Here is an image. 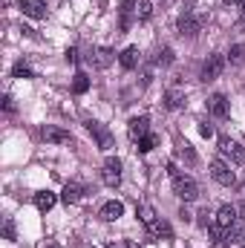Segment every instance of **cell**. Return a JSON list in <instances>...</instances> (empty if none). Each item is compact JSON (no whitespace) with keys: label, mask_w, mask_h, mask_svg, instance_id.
<instances>
[{"label":"cell","mask_w":245,"mask_h":248,"mask_svg":"<svg viewBox=\"0 0 245 248\" xmlns=\"http://www.w3.org/2000/svg\"><path fill=\"white\" fill-rule=\"evenodd\" d=\"M234 225H237V208H234V205H222V208L216 211V219H214V237L228 234Z\"/></svg>","instance_id":"obj_1"},{"label":"cell","mask_w":245,"mask_h":248,"mask_svg":"<svg viewBox=\"0 0 245 248\" xmlns=\"http://www.w3.org/2000/svg\"><path fill=\"white\" fill-rule=\"evenodd\" d=\"M101 179H104V185L107 187H119L122 185V162H119L116 156L104 159V165H101Z\"/></svg>","instance_id":"obj_2"},{"label":"cell","mask_w":245,"mask_h":248,"mask_svg":"<svg viewBox=\"0 0 245 248\" xmlns=\"http://www.w3.org/2000/svg\"><path fill=\"white\" fill-rule=\"evenodd\" d=\"M173 193L179 196V199H184V202H193L196 196H199V185L190 179V176H173Z\"/></svg>","instance_id":"obj_3"},{"label":"cell","mask_w":245,"mask_h":248,"mask_svg":"<svg viewBox=\"0 0 245 248\" xmlns=\"http://www.w3.org/2000/svg\"><path fill=\"white\" fill-rule=\"evenodd\" d=\"M211 176H214V182H219V185H225V187H231L237 182L234 170H231L222 159H214V162H211Z\"/></svg>","instance_id":"obj_4"},{"label":"cell","mask_w":245,"mask_h":248,"mask_svg":"<svg viewBox=\"0 0 245 248\" xmlns=\"http://www.w3.org/2000/svg\"><path fill=\"white\" fill-rule=\"evenodd\" d=\"M87 130L95 136V141H98V147H101V150H110V147L116 144L113 133H110V130H107V127H104L101 122H92V119H90V122H87Z\"/></svg>","instance_id":"obj_5"},{"label":"cell","mask_w":245,"mask_h":248,"mask_svg":"<svg viewBox=\"0 0 245 248\" xmlns=\"http://www.w3.org/2000/svg\"><path fill=\"white\" fill-rule=\"evenodd\" d=\"M225 69V58L222 55H208V61L202 63V81H214L219 78Z\"/></svg>","instance_id":"obj_6"},{"label":"cell","mask_w":245,"mask_h":248,"mask_svg":"<svg viewBox=\"0 0 245 248\" xmlns=\"http://www.w3.org/2000/svg\"><path fill=\"white\" fill-rule=\"evenodd\" d=\"M127 133H130V139L138 144L144 136H150V119H147V116H136V119H130V124H127Z\"/></svg>","instance_id":"obj_7"},{"label":"cell","mask_w":245,"mask_h":248,"mask_svg":"<svg viewBox=\"0 0 245 248\" xmlns=\"http://www.w3.org/2000/svg\"><path fill=\"white\" fill-rule=\"evenodd\" d=\"M219 150H222V156H231L237 165L245 162V150L234 141V139H231V136H219Z\"/></svg>","instance_id":"obj_8"},{"label":"cell","mask_w":245,"mask_h":248,"mask_svg":"<svg viewBox=\"0 0 245 248\" xmlns=\"http://www.w3.org/2000/svg\"><path fill=\"white\" fill-rule=\"evenodd\" d=\"M20 12L32 20H44L46 17V3L44 0H20Z\"/></svg>","instance_id":"obj_9"},{"label":"cell","mask_w":245,"mask_h":248,"mask_svg":"<svg viewBox=\"0 0 245 248\" xmlns=\"http://www.w3.org/2000/svg\"><path fill=\"white\" fill-rule=\"evenodd\" d=\"M113 61H116V55H113V49H107V46H95V49L90 52V63H92L95 69H107Z\"/></svg>","instance_id":"obj_10"},{"label":"cell","mask_w":245,"mask_h":248,"mask_svg":"<svg viewBox=\"0 0 245 248\" xmlns=\"http://www.w3.org/2000/svg\"><path fill=\"white\" fill-rule=\"evenodd\" d=\"M41 136H44L46 141H52V144H69V141H72L69 130H61V127H55V124H46V127L41 130Z\"/></svg>","instance_id":"obj_11"},{"label":"cell","mask_w":245,"mask_h":248,"mask_svg":"<svg viewBox=\"0 0 245 248\" xmlns=\"http://www.w3.org/2000/svg\"><path fill=\"white\" fill-rule=\"evenodd\" d=\"M176 26H179V35H187V38H193V35L202 29V20H199V17H193L190 12H184L182 17H179V23H176Z\"/></svg>","instance_id":"obj_12"},{"label":"cell","mask_w":245,"mask_h":248,"mask_svg":"<svg viewBox=\"0 0 245 248\" xmlns=\"http://www.w3.org/2000/svg\"><path fill=\"white\" fill-rule=\"evenodd\" d=\"M208 110H211V116H214V119H228V98H225L222 93L211 95V101H208Z\"/></svg>","instance_id":"obj_13"},{"label":"cell","mask_w":245,"mask_h":248,"mask_svg":"<svg viewBox=\"0 0 245 248\" xmlns=\"http://www.w3.org/2000/svg\"><path fill=\"white\" fill-rule=\"evenodd\" d=\"M55 202H58V196H55L52 190H41V193H35V208H38L41 214L52 211V208H55Z\"/></svg>","instance_id":"obj_14"},{"label":"cell","mask_w":245,"mask_h":248,"mask_svg":"<svg viewBox=\"0 0 245 248\" xmlns=\"http://www.w3.org/2000/svg\"><path fill=\"white\" fill-rule=\"evenodd\" d=\"M122 214H124V205H122V202H116V199H113V202H107V205L101 208V214H98V217H101L104 222H116V219H119Z\"/></svg>","instance_id":"obj_15"},{"label":"cell","mask_w":245,"mask_h":248,"mask_svg":"<svg viewBox=\"0 0 245 248\" xmlns=\"http://www.w3.org/2000/svg\"><path fill=\"white\" fill-rule=\"evenodd\" d=\"M165 107H168V110L184 107V93L182 90H168V93H165Z\"/></svg>","instance_id":"obj_16"},{"label":"cell","mask_w":245,"mask_h":248,"mask_svg":"<svg viewBox=\"0 0 245 248\" xmlns=\"http://www.w3.org/2000/svg\"><path fill=\"white\" fill-rule=\"evenodd\" d=\"M136 217H138V219H141V222L147 225V231H150V228H153V225L159 222V217H156V211H153L150 205H138V211H136Z\"/></svg>","instance_id":"obj_17"},{"label":"cell","mask_w":245,"mask_h":248,"mask_svg":"<svg viewBox=\"0 0 245 248\" xmlns=\"http://www.w3.org/2000/svg\"><path fill=\"white\" fill-rule=\"evenodd\" d=\"M81 196H84V187L75 185V182H69V185L63 187V193H61V199L66 202V205H75V202H78Z\"/></svg>","instance_id":"obj_18"},{"label":"cell","mask_w":245,"mask_h":248,"mask_svg":"<svg viewBox=\"0 0 245 248\" xmlns=\"http://www.w3.org/2000/svg\"><path fill=\"white\" fill-rule=\"evenodd\" d=\"M119 61H122L124 69H133V66L138 63V49H136V46H127L122 55H119Z\"/></svg>","instance_id":"obj_19"},{"label":"cell","mask_w":245,"mask_h":248,"mask_svg":"<svg viewBox=\"0 0 245 248\" xmlns=\"http://www.w3.org/2000/svg\"><path fill=\"white\" fill-rule=\"evenodd\" d=\"M136 6H138L136 0H122V9H119L122 12V29L130 26V15H136Z\"/></svg>","instance_id":"obj_20"},{"label":"cell","mask_w":245,"mask_h":248,"mask_svg":"<svg viewBox=\"0 0 245 248\" xmlns=\"http://www.w3.org/2000/svg\"><path fill=\"white\" fill-rule=\"evenodd\" d=\"M87 90H90V78H87L84 72H78L75 81H72V93H75V95H84Z\"/></svg>","instance_id":"obj_21"},{"label":"cell","mask_w":245,"mask_h":248,"mask_svg":"<svg viewBox=\"0 0 245 248\" xmlns=\"http://www.w3.org/2000/svg\"><path fill=\"white\" fill-rule=\"evenodd\" d=\"M150 234H153V237H165V240H173V231H170V225H168L165 219H159V222L150 228Z\"/></svg>","instance_id":"obj_22"},{"label":"cell","mask_w":245,"mask_h":248,"mask_svg":"<svg viewBox=\"0 0 245 248\" xmlns=\"http://www.w3.org/2000/svg\"><path fill=\"white\" fill-rule=\"evenodd\" d=\"M150 15H153V3H150V0H138L136 17H138V20H150Z\"/></svg>","instance_id":"obj_23"},{"label":"cell","mask_w":245,"mask_h":248,"mask_svg":"<svg viewBox=\"0 0 245 248\" xmlns=\"http://www.w3.org/2000/svg\"><path fill=\"white\" fill-rule=\"evenodd\" d=\"M179 156H182V159L187 162V165H190V168L196 165V153H193V147H190L187 141H182V144H179Z\"/></svg>","instance_id":"obj_24"},{"label":"cell","mask_w":245,"mask_h":248,"mask_svg":"<svg viewBox=\"0 0 245 248\" xmlns=\"http://www.w3.org/2000/svg\"><path fill=\"white\" fill-rule=\"evenodd\" d=\"M156 144H159V136H153V133H150V136H144V139L138 141V150H141V153H150Z\"/></svg>","instance_id":"obj_25"},{"label":"cell","mask_w":245,"mask_h":248,"mask_svg":"<svg viewBox=\"0 0 245 248\" xmlns=\"http://www.w3.org/2000/svg\"><path fill=\"white\" fill-rule=\"evenodd\" d=\"M156 61L162 63V66H168V63H173V49H170V46H165V49L159 52V58H156Z\"/></svg>","instance_id":"obj_26"},{"label":"cell","mask_w":245,"mask_h":248,"mask_svg":"<svg viewBox=\"0 0 245 248\" xmlns=\"http://www.w3.org/2000/svg\"><path fill=\"white\" fill-rule=\"evenodd\" d=\"M12 75H15V78H32V69L23 66V63H17V66L12 69Z\"/></svg>","instance_id":"obj_27"},{"label":"cell","mask_w":245,"mask_h":248,"mask_svg":"<svg viewBox=\"0 0 245 248\" xmlns=\"http://www.w3.org/2000/svg\"><path fill=\"white\" fill-rule=\"evenodd\" d=\"M228 58H231V61H234V63H240V61H243V58H245V46H243V44H240V46H234Z\"/></svg>","instance_id":"obj_28"},{"label":"cell","mask_w":245,"mask_h":248,"mask_svg":"<svg viewBox=\"0 0 245 248\" xmlns=\"http://www.w3.org/2000/svg\"><path fill=\"white\" fill-rule=\"evenodd\" d=\"M199 133H202L205 139H211V136H214V127H211L208 122H202V124H199Z\"/></svg>","instance_id":"obj_29"},{"label":"cell","mask_w":245,"mask_h":248,"mask_svg":"<svg viewBox=\"0 0 245 248\" xmlns=\"http://www.w3.org/2000/svg\"><path fill=\"white\" fill-rule=\"evenodd\" d=\"M66 61L75 63V61H78V52H75V49H69V52H66Z\"/></svg>","instance_id":"obj_30"},{"label":"cell","mask_w":245,"mask_h":248,"mask_svg":"<svg viewBox=\"0 0 245 248\" xmlns=\"http://www.w3.org/2000/svg\"><path fill=\"white\" fill-rule=\"evenodd\" d=\"M3 104H6V113H12V110H15V104H12V98H9V95L3 98Z\"/></svg>","instance_id":"obj_31"},{"label":"cell","mask_w":245,"mask_h":248,"mask_svg":"<svg viewBox=\"0 0 245 248\" xmlns=\"http://www.w3.org/2000/svg\"><path fill=\"white\" fill-rule=\"evenodd\" d=\"M222 3H228V6H243L245 0H222Z\"/></svg>","instance_id":"obj_32"},{"label":"cell","mask_w":245,"mask_h":248,"mask_svg":"<svg viewBox=\"0 0 245 248\" xmlns=\"http://www.w3.org/2000/svg\"><path fill=\"white\" fill-rule=\"evenodd\" d=\"M107 248H124L122 243H113V246H107Z\"/></svg>","instance_id":"obj_33"},{"label":"cell","mask_w":245,"mask_h":248,"mask_svg":"<svg viewBox=\"0 0 245 248\" xmlns=\"http://www.w3.org/2000/svg\"><path fill=\"white\" fill-rule=\"evenodd\" d=\"M46 248H58V246H55V243H49V246H46Z\"/></svg>","instance_id":"obj_34"},{"label":"cell","mask_w":245,"mask_h":248,"mask_svg":"<svg viewBox=\"0 0 245 248\" xmlns=\"http://www.w3.org/2000/svg\"><path fill=\"white\" fill-rule=\"evenodd\" d=\"M243 17H245V3H243Z\"/></svg>","instance_id":"obj_35"}]
</instances>
